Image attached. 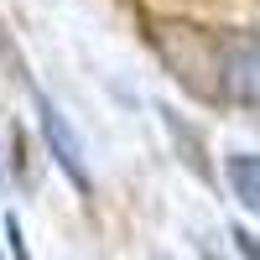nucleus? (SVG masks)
I'll list each match as a JSON object with an SVG mask.
<instances>
[{
	"label": "nucleus",
	"instance_id": "nucleus-2",
	"mask_svg": "<svg viewBox=\"0 0 260 260\" xmlns=\"http://www.w3.org/2000/svg\"><path fill=\"white\" fill-rule=\"evenodd\" d=\"M37 125H42V141H47L52 161L62 167V177H68L78 192H94V177H89V161H83V141H78V130L68 125V115H62L42 89H37Z\"/></svg>",
	"mask_w": 260,
	"mask_h": 260
},
{
	"label": "nucleus",
	"instance_id": "nucleus-4",
	"mask_svg": "<svg viewBox=\"0 0 260 260\" xmlns=\"http://www.w3.org/2000/svg\"><path fill=\"white\" fill-rule=\"evenodd\" d=\"M161 120H167V130H172V141H177L182 151H187V167L198 172V177H208V161H203V146H198V136L177 120V110H161Z\"/></svg>",
	"mask_w": 260,
	"mask_h": 260
},
{
	"label": "nucleus",
	"instance_id": "nucleus-3",
	"mask_svg": "<svg viewBox=\"0 0 260 260\" xmlns=\"http://www.w3.org/2000/svg\"><path fill=\"white\" fill-rule=\"evenodd\" d=\"M224 177H229V192L240 198V208L260 219V156H250V151H234V156L224 161Z\"/></svg>",
	"mask_w": 260,
	"mask_h": 260
},
{
	"label": "nucleus",
	"instance_id": "nucleus-1",
	"mask_svg": "<svg viewBox=\"0 0 260 260\" xmlns=\"http://www.w3.org/2000/svg\"><path fill=\"white\" fill-rule=\"evenodd\" d=\"M156 47L192 94H219V37L192 26H156Z\"/></svg>",
	"mask_w": 260,
	"mask_h": 260
},
{
	"label": "nucleus",
	"instance_id": "nucleus-5",
	"mask_svg": "<svg viewBox=\"0 0 260 260\" xmlns=\"http://www.w3.org/2000/svg\"><path fill=\"white\" fill-rule=\"evenodd\" d=\"M229 240H234V250H240L245 260H260V240H255L250 229H229Z\"/></svg>",
	"mask_w": 260,
	"mask_h": 260
},
{
	"label": "nucleus",
	"instance_id": "nucleus-7",
	"mask_svg": "<svg viewBox=\"0 0 260 260\" xmlns=\"http://www.w3.org/2000/svg\"><path fill=\"white\" fill-rule=\"evenodd\" d=\"M0 245H6V240H0ZM0 260H6V255H0Z\"/></svg>",
	"mask_w": 260,
	"mask_h": 260
},
{
	"label": "nucleus",
	"instance_id": "nucleus-6",
	"mask_svg": "<svg viewBox=\"0 0 260 260\" xmlns=\"http://www.w3.org/2000/svg\"><path fill=\"white\" fill-rule=\"evenodd\" d=\"M6 245H11L16 260H31V250H26V240H21V224L16 219H6Z\"/></svg>",
	"mask_w": 260,
	"mask_h": 260
}]
</instances>
